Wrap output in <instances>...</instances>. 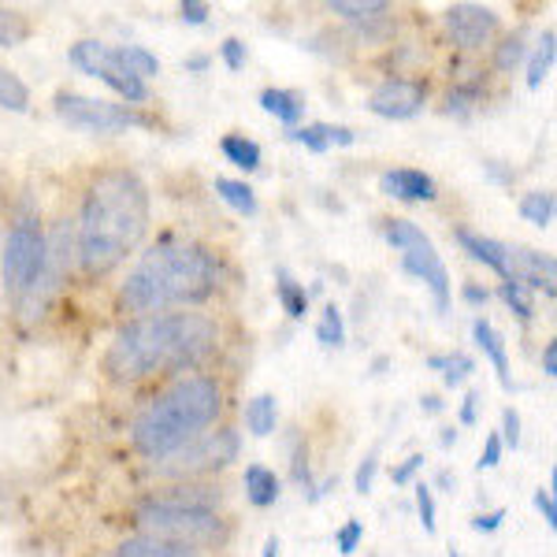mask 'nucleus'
Listing matches in <instances>:
<instances>
[{"label": "nucleus", "mask_w": 557, "mask_h": 557, "mask_svg": "<svg viewBox=\"0 0 557 557\" xmlns=\"http://www.w3.org/2000/svg\"><path fill=\"white\" fill-rule=\"evenodd\" d=\"M149 231V190L131 168H104L94 175L78 212L75 257L86 275L120 268Z\"/></svg>", "instance_id": "1"}, {"label": "nucleus", "mask_w": 557, "mask_h": 557, "mask_svg": "<svg viewBox=\"0 0 557 557\" xmlns=\"http://www.w3.org/2000/svg\"><path fill=\"white\" fill-rule=\"evenodd\" d=\"M220 343V327L201 312H157L138 317L115 335L108 349V372L120 383L146 380L157 372H183L201 364Z\"/></svg>", "instance_id": "2"}, {"label": "nucleus", "mask_w": 557, "mask_h": 557, "mask_svg": "<svg viewBox=\"0 0 557 557\" xmlns=\"http://www.w3.org/2000/svg\"><path fill=\"white\" fill-rule=\"evenodd\" d=\"M220 286V264L197 242L164 238L134 264L120 286V309L134 317H157L175 305H197Z\"/></svg>", "instance_id": "3"}, {"label": "nucleus", "mask_w": 557, "mask_h": 557, "mask_svg": "<svg viewBox=\"0 0 557 557\" xmlns=\"http://www.w3.org/2000/svg\"><path fill=\"white\" fill-rule=\"evenodd\" d=\"M220 409H223L220 383L209 380V375H186V380L168 386L152 406L138 412V420L131 428V443L138 454L160 461V457L183 450L205 428L215 424Z\"/></svg>", "instance_id": "4"}, {"label": "nucleus", "mask_w": 557, "mask_h": 557, "mask_svg": "<svg viewBox=\"0 0 557 557\" xmlns=\"http://www.w3.org/2000/svg\"><path fill=\"white\" fill-rule=\"evenodd\" d=\"M138 528H141V535L172 539V543H186V546L223 539V520L215 517V509L178 506V502H164V498L141 502Z\"/></svg>", "instance_id": "5"}, {"label": "nucleus", "mask_w": 557, "mask_h": 557, "mask_svg": "<svg viewBox=\"0 0 557 557\" xmlns=\"http://www.w3.org/2000/svg\"><path fill=\"white\" fill-rule=\"evenodd\" d=\"M383 235L394 249H401V268L409 275H417L420 283H428V290L435 294V309H450V272H446L443 257L435 253V246H431L424 231L412 220H386Z\"/></svg>", "instance_id": "6"}, {"label": "nucleus", "mask_w": 557, "mask_h": 557, "mask_svg": "<svg viewBox=\"0 0 557 557\" xmlns=\"http://www.w3.org/2000/svg\"><path fill=\"white\" fill-rule=\"evenodd\" d=\"M238 431L223 428V431H209V435H197L194 443H186L183 450L168 454L157 461V475L164 480H194V475H209V472H223L231 461H238Z\"/></svg>", "instance_id": "7"}, {"label": "nucleus", "mask_w": 557, "mask_h": 557, "mask_svg": "<svg viewBox=\"0 0 557 557\" xmlns=\"http://www.w3.org/2000/svg\"><path fill=\"white\" fill-rule=\"evenodd\" d=\"M71 64L83 71V75L97 78V83H104L108 89H112V94H120L127 104L149 101V86L141 83L138 75H131L127 64L120 60V49H112V45L78 41L75 49H71Z\"/></svg>", "instance_id": "8"}, {"label": "nucleus", "mask_w": 557, "mask_h": 557, "mask_svg": "<svg viewBox=\"0 0 557 557\" xmlns=\"http://www.w3.org/2000/svg\"><path fill=\"white\" fill-rule=\"evenodd\" d=\"M45 268V235H41V223L34 215H23L12 231H8L4 242V286L12 294H23L38 283Z\"/></svg>", "instance_id": "9"}, {"label": "nucleus", "mask_w": 557, "mask_h": 557, "mask_svg": "<svg viewBox=\"0 0 557 557\" xmlns=\"http://www.w3.org/2000/svg\"><path fill=\"white\" fill-rule=\"evenodd\" d=\"M57 115L75 131L89 134H115L127 127H149L146 115H138L127 104H112V101H97V97L83 94H57Z\"/></svg>", "instance_id": "10"}, {"label": "nucleus", "mask_w": 557, "mask_h": 557, "mask_svg": "<svg viewBox=\"0 0 557 557\" xmlns=\"http://www.w3.org/2000/svg\"><path fill=\"white\" fill-rule=\"evenodd\" d=\"M71 253H75V249H71V227L67 223H57L52 235L45 238V268H41L38 283H34L30 290L20 298V309H23L26 320L41 317V309L49 305V298L60 290V278H64V272H67Z\"/></svg>", "instance_id": "11"}, {"label": "nucleus", "mask_w": 557, "mask_h": 557, "mask_svg": "<svg viewBox=\"0 0 557 557\" xmlns=\"http://www.w3.org/2000/svg\"><path fill=\"white\" fill-rule=\"evenodd\" d=\"M424 101H428V86L420 78H383L372 89V97H368V108L380 120H412L424 108Z\"/></svg>", "instance_id": "12"}, {"label": "nucleus", "mask_w": 557, "mask_h": 557, "mask_svg": "<svg viewBox=\"0 0 557 557\" xmlns=\"http://www.w3.org/2000/svg\"><path fill=\"white\" fill-rule=\"evenodd\" d=\"M446 30L461 49H483L498 34V15L483 4H454L446 8Z\"/></svg>", "instance_id": "13"}, {"label": "nucleus", "mask_w": 557, "mask_h": 557, "mask_svg": "<svg viewBox=\"0 0 557 557\" xmlns=\"http://www.w3.org/2000/svg\"><path fill=\"white\" fill-rule=\"evenodd\" d=\"M457 242H461V249L472 260L487 264L491 272H498L506 283H513V246H506V242H498V238H487V235H475L469 227H457Z\"/></svg>", "instance_id": "14"}, {"label": "nucleus", "mask_w": 557, "mask_h": 557, "mask_svg": "<svg viewBox=\"0 0 557 557\" xmlns=\"http://www.w3.org/2000/svg\"><path fill=\"white\" fill-rule=\"evenodd\" d=\"M331 15H343L368 38H383L386 23H391V4L386 0H327Z\"/></svg>", "instance_id": "15"}, {"label": "nucleus", "mask_w": 557, "mask_h": 557, "mask_svg": "<svg viewBox=\"0 0 557 557\" xmlns=\"http://www.w3.org/2000/svg\"><path fill=\"white\" fill-rule=\"evenodd\" d=\"M554 257L550 253H539V249L528 246H513V283L528 286V290H543L546 298H554L557 286H554Z\"/></svg>", "instance_id": "16"}, {"label": "nucleus", "mask_w": 557, "mask_h": 557, "mask_svg": "<svg viewBox=\"0 0 557 557\" xmlns=\"http://www.w3.org/2000/svg\"><path fill=\"white\" fill-rule=\"evenodd\" d=\"M380 190L386 197H394V201H409V205L435 201V178L417 172V168H394V172L380 175Z\"/></svg>", "instance_id": "17"}, {"label": "nucleus", "mask_w": 557, "mask_h": 557, "mask_svg": "<svg viewBox=\"0 0 557 557\" xmlns=\"http://www.w3.org/2000/svg\"><path fill=\"white\" fill-rule=\"evenodd\" d=\"M472 338L475 346L483 349V357L494 364V372H498V383L506 386V391H513V375H509V354H506V343H502V335L491 327L487 320H475L472 323Z\"/></svg>", "instance_id": "18"}, {"label": "nucleus", "mask_w": 557, "mask_h": 557, "mask_svg": "<svg viewBox=\"0 0 557 557\" xmlns=\"http://www.w3.org/2000/svg\"><path fill=\"white\" fill-rule=\"evenodd\" d=\"M115 557H201L197 546L172 543V539H152V535H134L127 543H120Z\"/></svg>", "instance_id": "19"}, {"label": "nucleus", "mask_w": 557, "mask_h": 557, "mask_svg": "<svg viewBox=\"0 0 557 557\" xmlns=\"http://www.w3.org/2000/svg\"><path fill=\"white\" fill-rule=\"evenodd\" d=\"M260 108H264L268 115H275L278 123H286V127H298L301 115H305V97L294 94V89H264L260 94Z\"/></svg>", "instance_id": "20"}, {"label": "nucleus", "mask_w": 557, "mask_h": 557, "mask_svg": "<svg viewBox=\"0 0 557 557\" xmlns=\"http://www.w3.org/2000/svg\"><path fill=\"white\" fill-rule=\"evenodd\" d=\"M246 498L253 502L257 509H268L278 502V494H283V483H278V475L268 469V465H249L246 469Z\"/></svg>", "instance_id": "21"}, {"label": "nucleus", "mask_w": 557, "mask_h": 557, "mask_svg": "<svg viewBox=\"0 0 557 557\" xmlns=\"http://www.w3.org/2000/svg\"><path fill=\"white\" fill-rule=\"evenodd\" d=\"M275 298L290 320H305V312H309V290H305L298 278H290V272L275 275Z\"/></svg>", "instance_id": "22"}, {"label": "nucleus", "mask_w": 557, "mask_h": 557, "mask_svg": "<svg viewBox=\"0 0 557 557\" xmlns=\"http://www.w3.org/2000/svg\"><path fill=\"white\" fill-rule=\"evenodd\" d=\"M212 190L223 197V201L231 205L235 212H242V215H257V194H253V186L249 183H242V178H215L212 183Z\"/></svg>", "instance_id": "23"}, {"label": "nucleus", "mask_w": 557, "mask_h": 557, "mask_svg": "<svg viewBox=\"0 0 557 557\" xmlns=\"http://www.w3.org/2000/svg\"><path fill=\"white\" fill-rule=\"evenodd\" d=\"M428 368H431V372H443V383L446 386H461L475 372V361H472L469 354H461V349H457V354L428 357Z\"/></svg>", "instance_id": "24"}, {"label": "nucleus", "mask_w": 557, "mask_h": 557, "mask_svg": "<svg viewBox=\"0 0 557 557\" xmlns=\"http://www.w3.org/2000/svg\"><path fill=\"white\" fill-rule=\"evenodd\" d=\"M275 420H278V406L272 394H257L253 401L246 406V428L253 431L257 438H268L275 431Z\"/></svg>", "instance_id": "25"}, {"label": "nucleus", "mask_w": 557, "mask_h": 557, "mask_svg": "<svg viewBox=\"0 0 557 557\" xmlns=\"http://www.w3.org/2000/svg\"><path fill=\"white\" fill-rule=\"evenodd\" d=\"M220 149L231 164L242 168V172H257L260 168V146L253 138H246V134H227V138L220 141Z\"/></svg>", "instance_id": "26"}, {"label": "nucleus", "mask_w": 557, "mask_h": 557, "mask_svg": "<svg viewBox=\"0 0 557 557\" xmlns=\"http://www.w3.org/2000/svg\"><path fill=\"white\" fill-rule=\"evenodd\" d=\"M554 57H557V38H554V30H546L535 45L532 60H528V86L532 89L543 86V78L554 71Z\"/></svg>", "instance_id": "27"}, {"label": "nucleus", "mask_w": 557, "mask_h": 557, "mask_svg": "<svg viewBox=\"0 0 557 557\" xmlns=\"http://www.w3.org/2000/svg\"><path fill=\"white\" fill-rule=\"evenodd\" d=\"M554 212H557V201L550 190H532L520 197V215H524L532 227H550Z\"/></svg>", "instance_id": "28"}, {"label": "nucleus", "mask_w": 557, "mask_h": 557, "mask_svg": "<svg viewBox=\"0 0 557 557\" xmlns=\"http://www.w3.org/2000/svg\"><path fill=\"white\" fill-rule=\"evenodd\" d=\"M0 108H4V112H20V115L30 108V89H26L23 78L8 67H0Z\"/></svg>", "instance_id": "29"}, {"label": "nucleus", "mask_w": 557, "mask_h": 557, "mask_svg": "<svg viewBox=\"0 0 557 557\" xmlns=\"http://www.w3.org/2000/svg\"><path fill=\"white\" fill-rule=\"evenodd\" d=\"M317 343L323 349H338L346 343V323H343V312H338V305H327L323 309V317L317 323Z\"/></svg>", "instance_id": "30"}, {"label": "nucleus", "mask_w": 557, "mask_h": 557, "mask_svg": "<svg viewBox=\"0 0 557 557\" xmlns=\"http://www.w3.org/2000/svg\"><path fill=\"white\" fill-rule=\"evenodd\" d=\"M120 60L127 64L131 75L141 78V83L152 78V75H160V60L152 57L149 49H141V45H120Z\"/></svg>", "instance_id": "31"}, {"label": "nucleus", "mask_w": 557, "mask_h": 557, "mask_svg": "<svg viewBox=\"0 0 557 557\" xmlns=\"http://www.w3.org/2000/svg\"><path fill=\"white\" fill-rule=\"evenodd\" d=\"M30 38V23H26L23 12H8L0 8V49H15Z\"/></svg>", "instance_id": "32"}, {"label": "nucleus", "mask_w": 557, "mask_h": 557, "mask_svg": "<svg viewBox=\"0 0 557 557\" xmlns=\"http://www.w3.org/2000/svg\"><path fill=\"white\" fill-rule=\"evenodd\" d=\"M480 101H483V86L480 83H457L450 94H446V112H450V115H469Z\"/></svg>", "instance_id": "33"}, {"label": "nucleus", "mask_w": 557, "mask_h": 557, "mask_svg": "<svg viewBox=\"0 0 557 557\" xmlns=\"http://www.w3.org/2000/svg\"><path fill=\"white\" fill-rule=\"evenodd\" d=\"M498 298L506 301L520 320H532V317H535V301H532V290H528V286H520V283H502V286H498Z\"/></svg>", "instance_id": "34"}, {"label": "nucleus", "mask_w": 557, "mask_h": 557, "mask_svg": "<svg viewBox=\"0 0 557 557\" xmlns=\"http://www.w3.org/2000/svg\"><path fill=\"white\" fill-rule=\"evenodd\" d=\"M290 141H298L309 152H327L331 141H327V123H309V127H298L290 131Z\"/></svg>", "instance_id": "35"}, {"label": "nucleus", "mask_w": 557, "mask_h": 557, "mask_svg": "<svg viewBox=\"0 0 557 557\" xmlns=\"http://www.w3.org/2000/svg\"><path fill=\"white\" fill-rule=\"evenodd\" d=\"M290 475L294 483H301L305 491L312 494V472H309V450H305V443L298 435L290 438Z\"/></svg>", "instance_id": "36"}, {"label": "nucleus", "mask_w": 557, "mask_h": 557, "mask_svg": "<svg viewBox=\"0 0 557 557\" xmlns=\"http://www.w3.org/2000/svg\"><path fill=\"white\" fill-rule=\"evenodd\" d=\"M520 60H524V41L520 38H506L502 45H494V67L498 71H513Z\"/></svg>", "instance_id": "37"}, {"label": "nucleus", "mask_w": 557, "mask_h": 557, "mask_svg": "<svg viewBox=\"0 0 557 557\" xmlns=\"http://www.w3.org/2000/svg\"><path fill=\"white\" fill-rule=\"evenodd\" d=\"M361 539H364V524H361V520H346V524L335 532V546H338V554L349 557V554L357 550V546H361Z\"/></svg>", "instance_id": "38"}, {"label": "nucleus", "mask_w": 557, "mask_h": 557, "mask_svg": "<svg viewBox=\"0 0 557 557\" xmlns=\"http://www.w3.org/2000/svg\"><path fill=\"white\" fill-rule=\"evenodd\" d=\"M375 472H380V450H368V457L357 465V475H354V491L357 494H368L375 483Z\"/></svg>", "instance_id": "39"}, {"label": "nucleus", "mask_w": 557, "mask_h": 557, "mask_svg": "<svg viewBox=\"0 0 557 557\" xmlns=\"http://www.w3.org/2000/svg\"><path fill=\"white\" fill-rule=\"evenodd\" d=\"M417 513H420L424 532L435 535V494H431L428 483H417Z\"/></svg>", "instance_id": "40"}, {"label": "nucleus", "mask_w": 557, "mask_h": 557, "mask_svg": "<svg viewBox=\"0 0 557 557\" xmlns=\"http://www.w3.org/2000/svg\"><path fill=\"white\" fill-rule=\"evenodd\" d=\"M220 57H223V64H227L231 71H242V67H246V57H249V52H246V41L227 38V41L220 45Z\"/></svg>", "instance_id": "41"}, {"label": "nucleus", "mask_w": 557, "mask_h": 557, "mask_svg": "<svg viewBox=\"0 0 557 557\" xmlns=\"http://www.w3.org/2000/svg\"><path fill=\"white\" fill-rule=\"evenodd\" d=\"M502 446H509V450H517L520 446V417H517V409H506L502 412Z\"/></svg>", "instance_id": "42"}, {"label": "nucleus", "mask_w": 557, "mask_h": 557, "mask_svg": "<svg viewBox=\"0 0 557 557\" xmlns=\"http://www.w3.org/2000/svg\"><path fill=\"white\" fill-rule=\"evenodd\" d=\"M209 12L212 8L205 4V0H183V4H178V15H183V23H190V26L209 23Z\"/></svg>", "instance_id": "43"}, {"label": "nucleus", "mask_w": 557, "mask_h": 557, "mask_svg": "<svg viewBox=\"0 0 557 557\" xmlns=\"http://www.w3.org/2000/svg\"><path fill=\"white\" fill-rule=\"evenodd\" d=\"M420 469H424V457L412 454V457H406V461H401V465H394V469H391V480L398 483V487H406V483H409L412 475H417Z\"/></svg>", "instance_id": "44"}, {"label": "nucleus", "mask_w": 557, "mask_h": 557, "mask_svg": "<svg viewBox=\"0 0 557 557\" xmlns=\"http://www.w3.org/2000/svg\"><path fill=\"white\" fill-rule=\"evenodd\" d=\"M502 450H506V446H502V438L498 435H487V443H483V454H480V461H475V469H480V472L494 469V465L502 461Z\"/></svg>", "instance_id": "45"}, {"label": "nucleus", "mask_w": 557, "mask_h": 557, "mask_svg": "<svg viewBox=\"0 0 557 557\" xmlns=\"http://www.w3.org/2000/svg\"><path fill=\"white\" fill-rule=\"evenodd\" d=\"M535 509L543 513L546 528H557V502H554V494H550V491H543V487L535 491Z\"/></svg>", "instance_id": "46"}, {"label": "nucleus", "mask_w": 557, "mask_h": 557, "mask_svg": "<svg viewBox=\"0 0 557 557\" xmlns=\"http://www.w3.org/2000/svg\"><path fill=\"white\" fill-rule=\"evenodd\" d=\"M502 520H506V509H494V513L475 517L472 528H475V532H483V535H491V532H498V528H502Z\"/></svg>", "instance_id": "47"}, {"label": "nucleus", "mask_w": 557, "mask_h": 557, "mask_svg": "<svg viewBox=\"0 0 557 557\" xmlns=\"http://www.w3.org/2000/svg\"><path fill=\"white\" fill-rule=\"evenodd\" d=\"M483 175L491 178V183H502V186H513V172H509V168H502L498 160H487V164H483Z\"/></svg>", "instance_id": "48"}, {"label": "nucleus", "mask_w": 557, "mask_h": 557, "mask_svg": "<svg viewBox=\"0 0 557 557\" xmlns=\"http://www.w3.org/2000/svg\"><path fill=\"white\" fill-rule=\"evenodd\" d=\"M543 375H546V380H554V375H557V343H554V338L543 346Z\"/></svg>", "instance_id": "49"}, {"label": "nucleus", "mask_w": 557, "mask_h": 557, "mask_svg": "<svg viewBox=\"0 0 557 557\" xmlns=\"http://www.w3.org/2000/svg\"><path fill=\"white\" fill-rule=\"evenodd\" d=\"M327 141H331V146H354L357 134L349 127H331V123H327Z\"/></svg>", "instance_id": "50"}, {"label": "nucleus", "mask_w": 557, "mask_h": 557, "mask_svg": "<svg viewBox=\"0 0 557 557\" xmlns=\"http://www.w3.org/2000/svg\"><path fill=\"white\" fill-rule=\"evenodd\" d=\"M461 298L469 301V305H487L491 301V290H483V286H475V283H465Z\"/></svg>", "instance_id": "51"}, {"label": "nucleus", "mask_w": 557, "mask_h": 557, "mask_svg": "<svg viewBox=\"0 0 557 557\" xmlns=\"http://www.w3.org/2000/svg\"><path fill=\"white\" fill-rule=\"evenodd\" d=\"M475 412H480V394H469V398H465V406H461V424L465 428L475 424Z\"/></svg>", "instance_id": "52"}, {"label": "nucleus", "mask_w": 557, "mask_h": 557, "mask_svg": "<svg viewBox=\"0 0 557 557\" xmlns=\"http://www.w3.org/2000/svg\"><path fill=\"white\" fill-rule=\"evenodd\" d=\"M420 409H424V412H443V398H438V394H424V398H420Z\"/></svg>", "instance_id": "53"}, {"label": "nucleus", "mask_w": 557, "mask_h": 557, "mask_svg": "<svg viewBox=\"0 0 557 557\" xmlns=\"http://www.w3.org/2000/svg\"><path fill=\"white\" fill-rule=\"evenodd\" d=\"M209 67V57H190L186 60V71H205Z\"/></svg>", "instance_id": "54"}, {"label": "nucleus", "mask_w": 557, "mask_h": 557, "mask_svg": "<svg viewBox=\"0 0 557 557\" xmlns=\"http://www.w3.org/2000/svg\"><path fill=\"white\" fill-rule=\"evenodd\" d=\"M438 443H443L446 450H450V446L457 443V428H443V438H438Z\"/></svg>", "instance_id": "55"}, {"label": "nucleus", "mask_w": 557, "mask_h": 557, "mask_svg": "<svg viewBox=\"0 0 557 557\" xmlns=\"http://www.w3.org/2000/svg\"><path fill=\"white\" fill-rule=\"evenodd\" d=\"M454 483H457V475H454V472H438V487H443V491H450Z\"/></svg>", "instance_id": "56"}, {"label": "nucleus", "mask_w": 557, "mask_h": 557, "mask_svg": "<svg viewBox=\"0 0 557 557\" xmlns=\"http://www.w3.org/2000/svg\"><path fill=\"white\" fill-rule=\"evenodd\" d=\"M264 557H278V539H268V543H264Z\"/></svg>", "instance_id": "57"}, {"label": "nucleus", "mask_w": 557, "mask_h": 557, "mask_svg": "<svg viewBox=\"0 0 557 557\" xmlns=\"http://www.w3.org/2000/svg\"><path fill=\"white\" fill-rule=\"evenodd\" d=\"M450 557H461V554H457V550H450Z\"/></svg>", "instance_id": "58"}]
</instances>
